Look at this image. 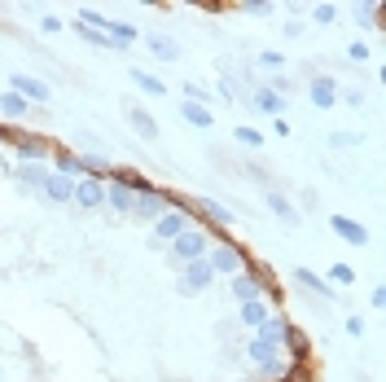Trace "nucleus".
Listing matches in <instances>:
<instances>
[{
	"instance_id": "obj_1",
	"label": "nucleus",
	"mask_w": 386,
	"mask_h": 382,
	"mask_svg": "<svg viewBox=\"0 0 386 382\" xmlns=\"http://www.w3.org/2000/svg\"><path fill=\"white\" fill-rule=\"evenodd\" d=\"M207 246H211V237H207V233H198V229L180 233L176 242H172V264H176V268L193 264V259H202V255H207Z\"/></svg>"
},
{
	"instance_id": "obj_2",
	"label": "nucleus",
	"mask_w": 386,
	"mask_h": 382,
	"mask_svg": "<svg viewBox=\"0 0 386 382\" xmlns=\"http://www.w3.org/2000/svg\"><path fill=\"white\" fill-rule=\"evenodd\" d=\"M189 229H193V220H189V211H185V207H180V211H176V207H167L163 216L154 220V237H159V242H176V237H180V233H189Z\"/></svg>"
},
{
	"instance_id": "obj_3",
	"label": "nucleus",
	"mask_w": 386,
	"mask_h": 382,
	"mask_svg": "<svg viewBox=\"0 0 386 382\" xmlns=\"http://www.w3.org/2000/svg\"><path fill=\"white\" fill-rule=\"evenodd\" d=\"M211 281H215V272H211L207 259H193V264L180 268V294H202Z\"/></svg>"
},
{
	"instance_id": "obj_4",
	"label": "nucleus",
	"mask_w": 386,
	"mask_h": 382,
	"mask_svg": "<svg viewBox=\"0 0 386 382\" xmlns=\"http://www.w3.org/2000/svg\"><path fill=\"white\" fill-rule=\"evenodd\" d=\"M70 202H79V207H105V181H96V176H79L75 181V194H70Z\"/></svg>"
},
{
	"instance_id": "obj_5",
	"label": "nucleus",
	"mask_w": 386,
	"mask_h": 382,
	"mask_svg": "<svg viewBox=\"0 0 386 382\" xmlns=\"http://www.w3.org/2000/svg\"><path fill=\"white\" fill-rule=\"evenodd\" d=\"M163 211H167V198H163L154 185L136 189V202H132V216H141V220H159Z\"/></svg>"
},
{
	"instance_id": "obj_6",
	"label": "nucleus",
	"mask_w": 386,
	"mask_h": 382,
	"mask_svg": "<svg viewBox=\"0 0 386 382\" xmlns=\"http://www.w3.org/2000/svg\"><path fill=\"white\" fill-rule=\"evenodd\" d=\"M9 92H18L27 105H31V101H40V105L48 101V83L35 79V75H22V70H18V75H9Z\"/></svg>"
},
{
	"instance_id": "obj_7",
	"label": "nucleus",
	"mask_w": 386,
	"mask_h": 382,
	"mask_svg": "<svg viewBox=\"0 0 386 382\" xmlns=\"http://www.w3.org/2000/svg\"><path fill=\"white\" fill-rule=\"evenodd\" d=\"M246 356L263 369V374H281V369H285V356L276 352V348H268V343H259V339L246 343Z\"/></svg>"
},
{
	"instance_id": "obj_8",
	"label": "nucleus",
	"mask_w": 386,
	"mask_h": 382,
	"mask_svg": "<svg viewBox=\"0 0 386 382\" xmlns=\"http://www.w3.org/2000/svg\"><path fill=\"white\" fill-rule=\"evenodd\" d=\"M263 281H268V272H259V277H255V272H237V277H233V294H237V303L263 299V294H268V290H263Z\"/></svg>"
},
{
	"instance_id": "obj_9",
	"label": "nucleus",
	"mask_w": 386,
	"mask_h": 382,
	"mask_svg": "<svg viewBox=\"0 0 386 382\" xmlns=\"http://www.w3.org/2000/svg\"><path fill=\"white\" fill-rule=\"evenodd\" d=\"M202 259L211 264V272H233V277L241 272V255H237L233 246H207V255H202Z\"/></svg>"
},
{
	"instance_id": "obj_10",
	"label": "nucleus",
	"mask_w": 386,
	"mask_h": 382,
	"mask_svg": "<svg viewBox=\"0 0 386 382\" xmlns=\"http://www.w3.org/2000/svg\"><path fill=\"white\" fill-rule=\"evenodd\" d=\"M329 229L343 237L347 246H365L369 242V229H365V224H356L352 216H329Z\"/></svg>"
},
{
	"instance_id": "obj_11",
	"label": "nucleus",
	"mask_w": 386,
	"mask_h": 382,
	"mask_svg": "<svg viewBox=\"0 0 386 382\" xmlns=\"http://www.w3.org/2000/svg\"><path fill=\"white\" fill-rule=\"evenodd\" d=\"M290 334H294V330H290L281 316H268V321L259 325V334H255V339H259V343H268V348H276V352H285Z\"/></svg>"
},
{
	"instance_id": "obj_12",
	"label": "nucleus",
	"mask_w": 386,
	"mask_h": 382,
	"mask_svg": "<svg viewBox=\"0 0 386 382\" xmlns=\"http://www.w3.org/2000/svg\"><path fill=\"white\" fill-rule=\"evenodd\" d=\"M263 202H268V211H272V216L285 224V229H298V211H294V202H290L285 194H276V189H268V194H263Z\"/></svg>"
},
{
	"instance_id": "obj_13",
	"label": "nucleus",
	"mask_w": 386,
	"mask_h": 382,
	"mask_svg": "<svg viewBox=\"0 0 386 382\" xmlns=\"http://www.w3.org/2000/svg\"><path fill=\"white\" fill-rule=\"evenodd\" d=\"M105 202H110L114 211H123V216H132V202H136V189L123 185V181H105Z\"/></svg>"
},
{
	"instance_id": "obj_14",
	"label": "nucleus",
	"mask_w": 386,
	"mask_h": 382,
	"mask_svg": "<svg viewBox=\"0 0 386 382\" xmlns=\"http://www.w3.org/2000/svg\"><path fill=\"white\" fill-rule=\"evenodd\" d=\"M250 105H255V110H263V114H281V110H285V97H281L276 88H268V83H263V88L250 92Z\"/></svg>"
},
{
	"instance_id": "obj_15",
	"label": "nucleus",
	"mask_w": 386,
	"mask_h": 382,
	"mask_svg": "<svg viewBox=\"0 0 386 382\" xmlns=\"http://www.w3.org/2000/svg\"><path fill=\"white\" fill-rule=\"evenodd\" d=\"M40 189H44V198H48V202H70V194H75V181H70V176L48 172V181H44Z\"/></svg>"
},
{
	"instance_id": "obj_16",
	"label": "nucleus",
	"mask_w": 386,
	"mask_h": 382,
	"mask_svg": "<svg viewBox=\"0 0 386 382\" xmlns=\"http://www.w3.org/2000/svg\"><path fill=\"white\" fill-rule=\"evenodd\" d=\"M145 49H150L154 57H163V62H180V44L172 40V35H145Z\"/></svg>"
},
{
	"instance_id": "obj_17",
	"label": "nucleus",
	"mask_w": 386,
	"mask_h": 382,
	"mask_svg": "<svg viewBox=\"0 0 386 382\" xmlns=\"http://www.w3.org/2000/svg\"><path fill=\"white\" fill-rule=\"evenodd\" d=\"M307 97H312V101H316V105H321V110H329V105L338 101V79H329V75H325V79H312V88H307Z\"/></svg>"
},
{
	"instance_id": "obj_18",
	"label": "nucleus",
	"mask_w": 386,
	"mask_h": 382,
	"mask_svg": "<svg viewBox=\"0 0 386 382\" xmlns=\"http://www.w3.org/2000/svg\"><path fill=\"white\" fill-rule=\"evenodd\" d=\"M44 154H48L44 137H18V159L22 163H44Z\"/></svg>"
},
{
	"instance_id": "obj_19",
	"label": "nucleus",
	"mask_w": 386,
	"mask_h": 382,
	"mask_svg": "<svg viewBox=\"0 0 386 382\" xmlns=\"http://www.w3.org/2000/svg\"><path fill=\"white\" fill-rule=\"evenodd\" d=\"M237 316H241V325H246V330H259L263 321H268V303H263V299H250V303L237 308Z\"/></svg>"
},
{
	"instance_id": "obj_20",
	"label": "nucleus",
	"mask_w": 386,
	"mask_h": 382,
	"mask_svg": "<svg viewBox=\"0 0 386 382\" xmlns=\"http://www.w3.org/2000/svg\"><path fill=\"white\" fill-rule=\"evenodd\" d=\"M128 119H132V132H141L145 141H154V137H159V123H154V114H150V110L132 105V110H128Z\"/></svg>"
},
{
	"instance_id": "obj_21",
	"label": "nucleus",
	"mask_w": 386,
	"mask_h": 382,
	"mask_svg": "<svg viewBox=\"0 0 386 382\" xmlns=\"http://www.w3.org/2000/svg\"><path fill=\"white\" fill-rule=\"evenodd\" d=\"M180 119H189L193 128H211L215 123L211 105H198V101H180Z\"/></svg>"
},
{
	"instance_id": "obj_22",
	"label": "nucleus",
	"mask_w": 386,
	"mask_h": 382,
	"mask_svg": "<svg viewBox=\"0 0 386 382\" xmlns=\"http://www.w3.org/2000/svg\"><path fill=\"white\" fill-rule=\"evenodd\" d=\"M128 75H132V83H136V88L150 92V97H163V92H167V83H163L159 75H150V70H141V66H132Z\"/></svg>"
},
{
	"instance_id": "obj_23",
	"label": "nucleus",
	"mask_w": 386,
	"mask_h": 382,
	"mask_svg": "<svg viewBox=\"0 0 386 382\" xmlns=\"http://www.w3.org/2000/svg\"><path fill=\"white\" fill-rule=\"evenodd\" d=\"M294 281H298V285H307V290H316V294H325V299H334V285H329V281H321L316 272H307V268H298V272H294Z\"/></svg>"
},
{
	"instance_id": "obj_24",
	"label": "nucleus",
	"mask_w": 386,
	"mask_h": 382,
	"mask_svg": "<svg viewBox=\"0 0 386 382\" xmlns=\"http://www.w3.org/2000/svg\"><path fill=\"white\" fill-rule=\"evenodd\" d=\"M0 114H9V119H22V114H27V101H22L18 97V92H0Z\"/></svg>"
},
{
	"instance_id": "obj_25",
	"label": "nucleus",
	"mask_w": 386,
	"mask_h": 382,
	"mask_svg": "<svg viewBox=\"0 0 386 382\" xmlns=\"http://www.w3.org/2000/svg\"><path fill=\"white\" fill-rule=\"evenodd\" d=\"M18 181H22V185H44V181H48V167H44V163H22V167H18Z\"/></svg>"
},
{
	"instance_id": "obj_26",
	"label": "nucleus",
	"mask_w": 386,
	"mask_h": 382,
	"mask_svg": "<svg viewBox=\"0 0 386 382\" xmlns=\"http://www.w3.org/2000/svg\"><path fill=\"white\" fill-rule=\"evenodd\" d=\"M202 211H207V216H211L215 224H224V229L233 224V211H228L224 202H215V198H207V202H202Z\"/></svg>"
},
{
	"instance_id": "obj_27",
	"label": "nucleus",
	"mask_w": 386,
	"mask_h": 382,
	"mask_svg": "<svg viewBox=\"0 0 386 382\" xmlns=\"http://www.w3.org/2000/svg\"><path fill=\"white\" fill-rule=\"evenodd\" d=\"M57 176L79 181V176H83V159H75V154H62V159H57Z\"/></svg>"
},
{
	"instance_id": "obj_28",
	"label": "nucleus",
	"mask_w": 386,
	"mask_h": 382,
	"mask_svg": "<svg viewBox=\"0 0 386 382\" xmlns=\"http://www.w3.org/2000/svg\"><path fill=\"white\" fill-rule=\"evenodd\" d=\"M356 281V268L352 264H334L329 268V285H352Z\"/></svg>"
},
{
	"instance_id": "obj_29",
	"label": "nucleus",
	"mask_w": 386,
	"mask_h": 382,
	"mask_svg": "<svg viewBox=\"0 0 386 382\" xmlns=\"http://www.w3.org/2000/svg\"><path fill=\"white\" fill-rule=\"evenodd\" d=\"M233 137H237V145H250V150H259V145H263V132H255V128H246V123H241Z\"/></svg>"
},
{
	"instance_id": "obj_30",
	"label": "nucleus",
	"mask_w": 386,
	"mask_h": 382,
	"mask_svg": "<svg viewBox=\"0 0 386 382\" xmlns=\"http://www.w3.org/2000/svg\"><path fill=\"white\" fill-rule=\"evenodd\" d=\"M185 101L207 105V101H211V88H202V83H185Z\"/></svg>"
},
{
	"instance_id": "obj_31",
	"label": "nucleus",
	"mask_w": 386,
	"mask_h": 382,
	"mask_svg": "<svg viewBox=\"0 0 386 382\" xmlns=\"http://www.w3.org/2000/svg\"><path fill=\"white\" fill-rule=\"evenodd\" d=\"M312 18H316V22H334L338 9H334V5H316V9H312Z\"/></svg>"
},
{
	"instance_id": "obj_32",
	"label": "nucleus",
	"mask_w": 386,
	"mask_h": 382,
	"mask_svg": "<svg viewBox=\"0 0 386 382\" xmlns=\"http://www.w3.org/2000/svg\"><path fill=\"white\" fill-rule=\"evenodd\" d=\"M246 14H255V18H263V14H272V5H268V0H255V5H246Z\"/></svg>"
},
{
	"instance_id": "obj_33",
	"label": "nucleus",
	"mask_w": 386,
	"mask_h": 382,
	"mask_svg": "<svg viewBox=\"0 0 386 382\" xmlns=\"http://www.w3.org/2000/svg\"><path fill=\"white\" fill-rule=\"evenodd\" d=\"M259 62H263V66H285V57H281V53H259Z\"/></svg>"
}]
</instances>
